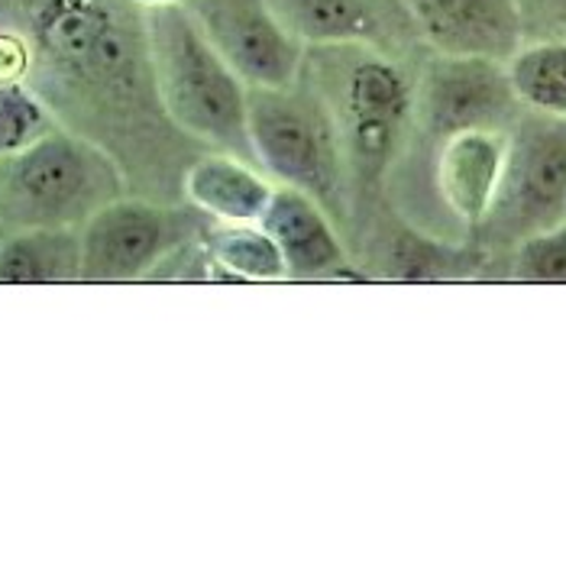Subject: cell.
Returning a JSON list of instances; mask_svg holds the SVG:
<instances>
[{"instance_id": "e0dca14e", "label": "cell", "mask_w": 566, "mask_h": 566, "mask_svg": "<svg viewBox=\"0 0 566 566\" xmlns=\"http://www.w3.org/2000/svg\"><path fill=\"white\" fill-rule=\"evenodd\" d=\"M55 127V111L30 82H0V159L33 146Z\"/></svg>"}, {"instance_id": "ba28073f", "label": "cell", "mask_w": 566, "mask_h": 566, "mask_svg": "<svg viewBox=\"0 0 566 566\" xmlns=\"http://www.w3.org/2000/svg\"><path fill=\"white\" fill-rule=\"evenodd\" d=\"M208 220L198 208L124 195L82 227V282L124 285L153 279L159 265L198 243Z\"/></svg>"}, {"instance_id": "277c9868", "label": "cell", "mask_w": 566, "mask_h": 566, "mask_svg": "<svg viewBox=\"0 0 566 566\" xmlns=\"http://www.w3.org/2000/svg\"><path fill=\"white\" fill-rule=\"evenodd\" d=\"M127 195L117 156L62 124L0 159V233L30 227L82 230L104 205Z\"/></svg>"}, {"instance_id": "d6986e66", "label": "cell", "mask_w": 566, "mask_h": 566, "mask_svg": "<svg viewBox=\"0 0 566 566\" xmlns=\"http://www.w3.org/2000/svg\"><path fill=\"white\" fill-rule=\"evenodd\" d=\"M524 40H566V0H522Z\"/></svg>"}, {"instance_id": "30bf717a", "label": "cell", "mask_w": 566, "mask_h": 566, "mask_svg": "<svg viewBox=\"0 0 566 566\" xmlns=\"http://www.w3.org/2000/svg\"><path fill=\"white\" fill-rule=\"evenodd\" d=\"M305 45L363 43L398 59H421V43L401 0H269Z\"/></svg>"}, {"instance_id": "52a82bcc", "label": "cell", "mask_w": 566, "mask_h": 566, "mask_svg": "<svg viewBox=\"0 0 566 566\" xmlns=\"http://www.w3.org/2000/svg\"><path fill=\"white\" fill-rule=\"evenodd\" d=\"M522 114L505 62L428 49L418 62L415 127L398 163L431 156L460 130H509Z\"/></svg>"}, {"instance_id": "ac0fdd59", "label": "cell", "mask_w": 566, "mask_h": 566, "mask_svg": "<svg viewBox=\"0 0 566 566\" xmlns=\"http://www.w3.org/2000/svg\"><path fill=\"white\" fill-rule=\"evenodd\" d=\"M512 279L522 285H566V220L512 247Z\"/></svg>"}, {"instance_id": "5bb4252c", "label": "cell", "mask_w": 566, "mask_h": 566, "mask_svg": "<svg viewBox=\"0 0 566 566\" xmlns=\"http://www.w3.org/2000/svg\"><path fill=\"white\" fill-rule=\"evenodd\" d=\"M82 282V230L30 227L0 233V285Z\"/></svg>"}, {"instance_id": "5b68a950", "label": "cell", "mask_w": 566, "mask_h": 566, "mask_svg": "<svg viewBox=\"0 0 566 566\" xmlns=\"http://www.w3.org/2000/svg\"><path fill=\"white\" fill-rule=\"evenodd\" d=\"M247 127L262 172L317 198L349 237L347 163L324 97L302 75L285 87H250Z\"/></svg>"}, {"instance_id": "9c48e42d", "label": "cell", "mask_w": 566, "mask_h": 566, "mask_svg": "<svg viewBox=\"0 0 566 566\" xmlns=\"http://www.w3.org/2000/svg\"><path fill=\"white\" fill-rule=\"evenodd\" d=\"M205 36L250 87L298 82L307 45L279 20L269 0H181Z\"/></svg>"}, {"instance_id": "8fae6325", "label": "cell", "mask_w": 566, "mask_h": 566, "mask_svg": "<svg viewBox=\"0 0 566 566\" xmlns=\"http://www.w3.org/2000/svg\"><path fill=\"white\" fill-rule=\"evenodd\" d=\"M421 43L443 55L509 62L524 43L522 0H401Z\"/></svg>"}, {"instance_id": "6da1fadb", "label": "cell", "mask_w": 566, "mask_h": 566, "mask_svg": "<svg viewBox=\"0 0 566 566\" xmlns=\"http://www.w3.org/2000/svg\"><path fill=\"white\" fill-rule=\"evenodd\" d=\"M418 62L363 43L305 49L302 78L324 97L344 146L353 208L349 237L366 214H376L411 139Z\"/></svg>"}, {"instance_id": "7c38bea8", "label": "cell", "mask_w": 566, "mask_h": 566, "mask_svg": "<svg viewBox=\"0 0 566 566\" xmlns=\"http://www.w3.org/2000/svg\"><path fill=\"white\" fill-rule=\"evenodd\" d=\"M260 223L279 243L289 279H340L353 265L340 223L302 188L275 185V195Z\"/></svg>"}, {"instance_id": "7a4b0ae2", "label": "cell", "mask_w": 566, "mask_h": 566, "mask_svg": "<svg viewBox=\"0 0 566 566\" xmlns=\"http://www.w3.org/2000/svg\"><path fill=\"white\" fill-rule=\"evenodd\" d=\"M23 33L36 65L85 97H156L146 10L133 0H30Z\"/></svg>"}, {"instance_id": "4fadbf2b", "label": "cell", "mask_w": 566, "mask_h": 566, "mask_svg": "<svg viewBox=\"0 0 566 566\" xmlns=\"http://www.w3.org/2000/svg\"><path fill=\"white\" fill-rule=\"evenodd\" d=\"M272 195L275 181L256 163L223 149H201L181 175V198L211 220L260 223Z\"/></svg>"}, {"instance_id": "8992f818", "label": "cell", "mask_w": 566, "mask_h": 566, "mask_svg": "<svg viewBox=\"0 0 566 566\" xmlns=\"http://www.w3.org/2000/svg\"><path fill=\"white\" fill-rule=\"evenodd\" d=\"M566 220V117L524 111L509 127L505 169L489 218L482 220L480 243L512 250L531 233Z\"/></svg>"}, {"instance_id": "3957f363", "label": "cell", "mask_w": 566, "mask_h": 566, "mask_svg": "<svg viewBox=\"0 0 566 566\" xmlns=\"http://www.w3.org/2000/svg\"><path fill=\"white\" fill-rule=\"evenodd\" d=\"M146 36L156 97L175 130L205 149L256 163L247 127L250 85L205 36L185 3L146 10Z\"/></svg>"}, {"instance_id": "ffe728a7", "label": "cell", "mask_w": 566, "mask_h": 566, "mask_svg": "<svg viewBox=\"0 0 566 566\" xmlns=\"http://www.w3.org/2000/svg\"><path fill=\"white\" fill-rule=\"evenodd\" d=\"M36 69L33 45L23 30H0V82H30Z\"/></svg>"}, {"instance_id": "2e32d148", "label": "cell", "mask_w": 566, "mask_h": 566, "mask_svg": "<svg viewBox=\"0 0 566 566\" xmlns=\"http://www.w3.org/2000/svg\"><path fill=\"white\" fill-rule=\"evenodd\" d=\"M505 69L524 111L566 117V40H524Z\"/></svg>"}, {"instance_id": "9a60e30c", "label": "cell", "mask_w": 566, "mask_h": 566, "mask_svg": "<svg viewBox=\"0 0 566 566\" xmlns=\"http://www.w3.org/2000/svg\"><path fill=\"white\" fill-rule=\"evenodd\" d=\"M201 243L211 260V269H218L223 279H233V282H282V279H289L282 250L262 223L208 220Z\"/></svg>"}, {"instance_id": "44dd1931", "label": "cell", "mask_w": 566, "mask_h": 566, "mask_svg": "<svg viewBox=\"0 0 566 566\" xmlns=\"http://www.w3.org/2000/svg\"><path fill=\"white\" fill-rule=\"evenodd\" d=\"M136 7L143 10H156V7H172V3H181V0H133Z\"/></svg>"}]
</instances>
